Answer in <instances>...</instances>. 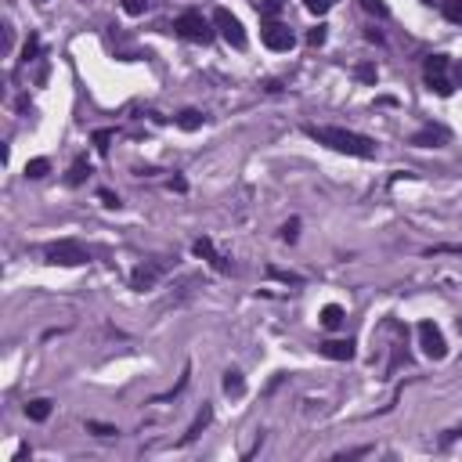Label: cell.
<instances>
[{"instance_id":"12","label":"cell","mask_w":462,"mask_h":462,"mask_svg":"<svg viewBox=\"0 0 462 462\" xmlns=\"http://www.w3.org/2000/svg\"><path fill=\"white\" fill-rule=\"evenodd\" d=\"M210 419H213V412H210V408H202V412H199V416H195V423H192V426H188V434H184V444H192V441H195V437L202 434V430H206V426H210Z\"/></svg>"},{"instance_id":"23","label":"cell","mask_w":462,"mask_h":462,"mask_svg":"<svg viewBox=\"0 0 462 462\" xmlns=\"http://www.w3.org/2000/svg\"><path fill=\"white\" fill-rule=\"evenodd\" d=\"M37 51H40V37H29V40H26V47H22V61H33V58H37Z\"/></svg>"},{"instance_id":"4","label":"cell","mask_w":462,"mask_h":462,"mask_svg":"<svg viewBox=\"0 0 462 462\" xmlns=\"http://www.w3.org/2000/svg\"><path fill=\"white\" fill-rule=\"evenodd\" d=\"M173 29H177L184 40H192V44H210L213 40V29H210V22H206L199 11H184L181 19L173 22Z\"/></svg>"},{"instance_id":"2","label":"cell","mask_w":462,"mask_h":462,"mask_svg":"<svg viewBox=\"0 0 462 462\" xmlns=\"http://www.w3.org/2000/svg\"><path fill=\"white\" fill-rule=\"evenodd\" d=\"M44 260L55 264V267H79V264L90 260V253L79 242H73V238H61V242H51L44 249Z\"/></svg>"},{"instance_id":"21","label":"cell","mask_w":462,"mask_h":462,"mask_svg":"<svg viewBox=\"0 0 462 462\" xmlns=\"http://www.w3.org/2000/svg\"><path fill=\"white\" fill-rule=\"evenodd\" d=\"M444 19L462 26V0H444Z\"/></svg>"},{"instance_id":"17","label":"cell","mask_w":462,"mask_h":462,"mask_svg":"<svg viewBox=\"0 0 462 462\" xmlns=\"http://www.w3.org/2000/svg\"><path fill=\"white\" fill-rule=\"evenodd\" d=\"M224 390H228L231 397H238V394H242V390H246V383H242V372H235V369H231V372H224Z\"/></svg>"},{"instance_id":"16","label":"cell","mask_w":462,"mask_h":462,"mask_svg":"<svg viewBox=\"0 0 462 462\" xmlns=\"http://www.w3.org/2000/svg\"><path fill=\"white\" fill-rule=\"evenodd\" d=\"M267 278L285 282V285H300V282H304V278L296 275V271H282V267H267Z\"/></svg>"},{"instance_id":"11","label":"cell","mask_w":462,"mask_h":462,"mask_svg":"<svg viewBox=\"0 0 462 462\" xmlns=\"http://www.w3.org/2000/svg\"><path fill=\"white\" fill-rule=\"evenodd\" d=\"M26 416L33 419V423L51 419V401H47V397H37V401H29V405H26Z\"/></svg>"},{"instance_id":"5","label":"cell","mask_w":462,"mask_h":462,"mask_svg":"<svg viewBox=\"0 0 462 462\" xmlns=\"http://www.w3.org/2000/svg\"><path fill=\"white\" fill-rule=\"evenodd\" d=\"M213 22H217V29H220V37H224L231 47H238V51H242V47H246V29H242V22H238L228 8H217V11H213Z\"/></svg>"},{"instance_id":"3","label":"cell","mask_w":462,"mask_h":462,"mask_svg":"<svg viewBox=\"0 0 462 462\" xmlns=\"http://www.w3.org/2000/svg\"><path fill=\"white\" fill-rule=\"evenodd\" d=\"M423 76H426V84L434 94H441V98H448V94L455 90V79H452V61L444 58V55H434V58H426V66H423Z\"/></svg>"},{"instance_id":"13","label":"cell","mask_w":462,"mask_h":462,"mask_svg":"<svg viewBox=\"0 0 462 462\" xmlns=\"http://www.w3.org/2000/svg\"><path fill=\"white\" fill-rule=\"evenodd\" d=\"M47 173H51V159H29L26 163V177H33V181H40V177H47Z\"/></svg>"},{"instance_id":"29","label":"cell","mask_w":462,"mask_h":462,"mask_svg":"<svg viewBox=\"0 0 462 462\" xmlns=\"http://www.w3.org/2000/svg\"><path fill=\"white\" fill-rule=\"evenodd\" d=\"M296 228H300V220H289V224L282 228V238H285V242H293V238H296Z\"/></svg>"},{"instance_id":"15","label":"cell","mask_w":462,"mask_h":462,"mask_svg":"<svg viewBox=\"0 0 462 462\" xmlns=\"http://www.w3.org/2000/svg\"><path fill=\"white\" fill-rule=\"evenodd\" d=\"M322 325H325V329H340V325H343V307H340V304L322 307Z\"/></svg>"},{"instance_id":"31","label":"cell","mask_w":462,"mask_h":462,"mask_svg":"<svg viewBox=\"0 0 462 462\" xmlns=\"http://www.w3.org/2000/svg\"><path fill=\"white\" fill-rule=\"evenodd\" d=\"M372 448H354V452H343V455H336V459H361V455H369Z\"/></svg>"},{"instance_id":"1","label":"cell","mask_w":462,"mask_h":462,"mask_svg":"<svg viewBox=\"0 0 462 462\" xmlns=\"http://www.w3.org/2000/svg\"><path fill=\"white\" fill-rule=\"evenodd\" d=\"M307 134L318 141V145H329L332 152H343V155H358V159H372L376 155V141L354 134V131H343V126H307Z\"/></svg>"},{"instance_id":"6","label":"cell","mask_w":462,"mask_h":462,"mask_svg":"<svg viewBox=\"0 0 462 462\" xmlns=\"http://www.w3.org/2000/svg\"><path fill=\"white\" fill-rule=\"evenodd\" d=\"M419 347H423V354L434 358V361H441L444 354H448V343H444L441 329H437L434 322H423V325H419Z\"/></svg>"},{"instance_id":"20","label":"cell","mask_w":462,"mask_h":462,"mask_svg":"<svg viewBox=\"0 0 462 462\" xmlns=\"http://www.w3.org/2000/svg\"><path fill=\"white\" fill-rule=\"evenodd\" d=\"M87 434H94V437H116L119 430L108 426V423H98V419H87Z\"/></svg>"},{"instance_id":"19","label":"cell","mask_w":462,"mask_h":462,"mask_svg":"<svg viewBox=\"0 0 462 462\" xmlns=\"http://www.w3.org/2000/svg\"><path fill=\"white\" fill-rule=\"evenodd\" d=\"M441 141H444V134H441V131H423V134H416V137H412V145L430 148V145H441Z\"/></svg>"},{"instance_id":"7","label":"cell","mask_w":462,"mask_h":462,"mask_svg":"<svg viewBox=\"0 0 462 462\" xmlns=\"http://www.w3.org/2000/svg\"><path fill=\"white\" fill-rule=\"evenodd\" d=\"M264 44L271 47V51H293L296 37H293V29H289V26L271 22V26H264Z\"/></svg>"},{"instance_id":"33","label":"cell","mask_w":462,"mask_h":462,"mask_svg":"<svg viewBox=\"0 0 462 462\" xmlns=\"http://www.w3.org/2000/svg\"><path fill=\"white\" fill-rule=\"evenodd\" d=\"M102 202H105V206H113V210H116V206H119V199H116L113 192H102Z\"/></svg>"},{"instance_id":"24","label":"cell","mask_w":462,"mask_h":462,"mask_svg":"<svg viewBox=\"0 0 462 462\" xmlns=\"http://www.w3.org/2000/svg\"><path fill=\"white\" fill-rule=\"evenodd\" d=\"M304 8H307L311 15H325V11L332 8V0H304Z\"/></svg>"},{"instance_id":"8","label":"cell","mask_w":462,"mask_h":462,"mask_svg":"<svg viewBox=\"0 0 462 462\" xmlns=\"http://www.w3.org/2000/svg\"><path fill=\"white\" fill-rule=\"evenodd\" d=\"M159 278H163V264H141V267H134V275H131V289L148 293V289H155Z\"/></svg>"},{"instance_id":"10","label":"cell","mask_w":462,"mask_h":462,"mask_svg":"<svg viewBox=\"0 0 462 462\" xmlns=\"http://www.w3.org/2000/svg\"><path fill=\"white\" fill-rule=\"evenodd\" d=\"M322 354L332 361H350L354 358V340H329V343H322Z\"/></svg>"},{"instance_id":"32","label":"cell","mask_w":462,"mask_h":462,"mask_svg":"<svg viewBox=\"0 0 462 462\" xmlns=\"http://www.w3.org/2000/svg\"><path fill=\"white\" fill-rule=\"evenodd\" d=\"M452 79H455V87L462 84V61H452Z\"/></svg>"},{"instance_id":"28","label":"cell","mask_w":462,"mask_h":462,"mask_svg":"<svg viewBox=\"0 0 462 462\" xmlns=\"http://www.w3.org/2000/svg\"><path fill=\"white\" fill-rule=\"evenodd\" d=\"M123 11L126 15H145V0H123Z\"/></svg>"},{"instance_id":"22","label":"cell","mask_w":462,"mask_h":462,"mask_svg":"<svg viewBox=\"0 0 462 462\" xmlns=\"http://www.w3.org/2000/svg\"><path fill=\"white\" fill-rule=\"evenodd\" d=\"M361 8L369 15H376V19H387V15H390V8L383 4V0H361Z\"/></svg>"},{"instance_id":"14","label":"cell","mask_w":462,"mask_h":462,"mask_svg":"<svg viewBox=\"0 0 462 462\" xmlns=\"http://www.w3.org/2000/svg\"><path fill=\"white\" fill-rule=\"evenodd\" d=\"M202 113H199V108H184V113L177 116V126H181V131H199V126H202Z\"/></svg>"},{"instance_id":"27","label":"cell","mask_w":462,"mask_h":462,"mask_svg":"<svg viewBox=\"0 0 462 462\" xmlns=\"http://www.w3.org/2000/svg\"><path fill=\"white\" fill-rule=\"evenodd\" d=\"M354 73H358V79H365V84H376V76H379L376 66H358Z\"/></svg>"},{"instance_id":"30","label":"cell","mask_w":462,"mask_h":462,"mask_svg":"<svg viewBox=\"0 0 462 462\" xmlns=\"http://www.w3.org/2000/svg\"><path fill=\"white\" fill-rule=\"evenodd\" d=\"M282 4H285V0H264V15H275Z\"/></svg>"},{"instance_id":"9","label":"cell","mask_w":462,"mask_h":462,"mask_svg":"<svg viewBox=\"0 0 462 462\" xmlns=\"http://www.w3.org/2000/svg\"><path fill=\"white\" fill-rule=\"evenodd\" d=\"M192 249H195V257L210 260V267H213V271H228V260H224V257H220V253L213 249V242H210V238H199V242H195Z\"/></svg>"},{"instance_id":"18","label":"cell","mask_w":462,"mask_h":462,"mask_svg":"<svg viewBox=\"0 0 462 462\" xmlns=\"http://www.w3.org/2000/svg\"><path fill=\"white\" fill-rule=\"evenodd\" d=\"M87 173H90V163H87V159H76L73 170H69V184H84Z\"/></svg>"},{"instance_id":"26","label":"cell","mask_w":462,"mask_h":462,"mask_svg":"<svg viewBox=\"0 0 462 462\" xmlns=\"http://www.w3.org/2000/svg\"><path fill=\"white\" fill-rule=\"evenodd\" d=\"M307 44H311V47H322V44H325V26H314L311 33H307Z\"/></svg>"},{"instance_id":"25","label":"cell","mask_w":462,"mask_h":462,"mask_svg":"<svg viewBox=\"0 0 462 462\" xmlns=\"http://www.w3.org/2000/svg\"><path fill=\"white\" fill-rule=\"evenodd\" d=\"M108 141H113V131H98V134H94V148L108 152Z\"/></svg>"}]
</instances>
